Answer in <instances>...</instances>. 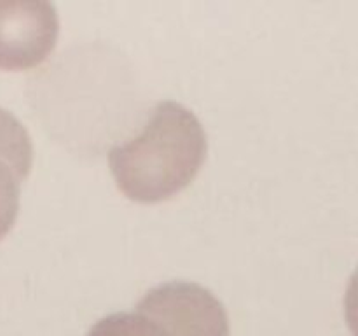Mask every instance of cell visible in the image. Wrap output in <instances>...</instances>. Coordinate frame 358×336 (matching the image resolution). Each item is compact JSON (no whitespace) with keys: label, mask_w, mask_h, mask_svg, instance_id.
I'll list each match as a JSON object with an SVG mask.
<instances>
[{"label":"cell","mask_w":358,"mask_h":336,"mask_svg":"<svg viewBox=\"0 0 358 336\" xmlns=\"http://www.w3.org/2000/svg\"><path fill=\"white\" fill-rule=\"evenodd\" d=\"M208 140L192 111L173 100L154 107L138 133L108 153L115 186L126 198L159 203L184 191L205 163Z\"/></svg>","instance_id":"cell-1"},{"label":"cell","mask_w":358,"mask_h":336,"mask_svg":"<svg viewBox=\"0 0 358 336\" xmlns=\"http://www.w3.org/2000/svg\"><path fill=\"white\" fill-rule=\"evenodd\" d=\"M59 35L58 10L44 0H0V69L30 70L48 59Z\"/></svg>","instance_id":"cell-3"},{"label":"cell","mask_w":358,"mask_h":336,"mask_svg":"<svg viewBox=\"0 0 358 336\" xmlns=\"http://www.w3.org/2000/svg\"><path fill=\"white\" fill-rule=\"evenodd\" d=\"M34 167V144L23 122L0 107V240L20 212L21 184Z\"/></svg>","instance_id":"cell-4"},{"label":"cell","mask_w":358,"mask_h":336,"mask_svg":"<svg viewBox=\"0 0 358 336\" xmlns=\"http://www.w3.org/2000/svg\"><path fill=\"white\" fill-rule=\"evenodd\" d=\"M87 336H163L159 329L147 321L145 317L135 314H112L100 318Z\"/></svg>","instance_id":"cell-5"},{"label":"cell","mask_w":358,"mask_h":336,"mask_svg":"<svg viewBox=\"0 0 358 336\" xmlns=\"http://www.w3.org/2000/svg\"><path fill=\"white\" fill-rule=\"evenodd\" d=\"M136 314L152 322L163 336H229L224 304L194 282H166L147 290Z\"/></svg>","instance_id":"cell-2"}]
</instances>
